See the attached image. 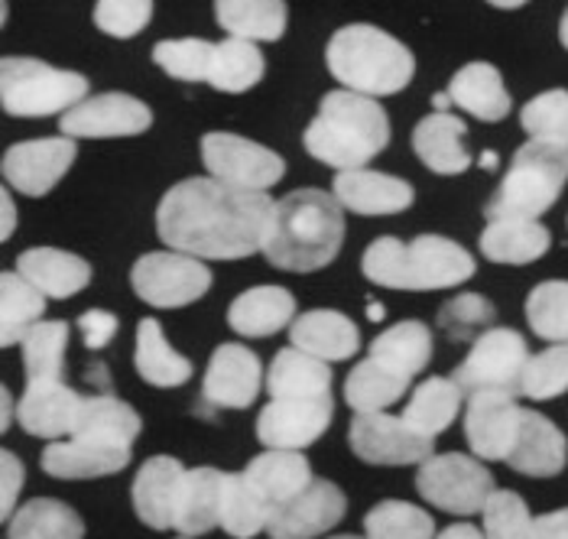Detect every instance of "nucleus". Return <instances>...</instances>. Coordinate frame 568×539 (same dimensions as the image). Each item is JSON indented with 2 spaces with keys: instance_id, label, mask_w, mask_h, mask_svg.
<instances>
[{
  "instance_id": "obj_39",
  "label": "nucleus",
  "mask_w": 568,
  "mask_h": 539,
  "mask_svg": "<svg viewBox=\"0 0 568 539\" xmlns=\"http://www.w3.org/2000/svg\"><path fill=\"white\" fill-rule=\"evenodd\" d=\"M409 390V377L396 374L394 367L377 358L361 360L345 380V400L354 413H387Z\"/></svg>"
},
{
  "instance_id": "obj_22",
  "label": "nucleus",
  "mask_w": 568,
  "mask_h": 539,
  "mask_svg": "<svg viewBox=\"0 0 568 539\" xmlns=\"http://www.w3.org/2000/svg\"><path fill=\"white\" fill-rule=\"evenodd\" d=\"M185 465L173 455H153L133 478V510L150 530H173L175 500L185 478Z\"/></svg>"
},
{
  "instance_id": "obj_3",
  "label": "nucleus",
  "mask_w": 568,
  "mask_h": 539,
  "mask_svg": "<svg viewBox=\"0 0 568 539\" xmlns=\"http://www.w3.org/2000/svg\"><path fill=\"white\" fill-rule=\"evenodd\" d=\"M390 143V118L377 98L351 89L328 91L303 134L308 156L335 173L367 170Z\"/></svg>"
},
{
  "instance_id": "obj_6",
  "label": "nucleus",
  "mask_w": 568,
  "mask_h": 539,
  "mask_svg": "<svg viewBox=\"0 0 568 539\" xmlns=\"http://www.w3.org/2000/svg\"><path fill=\"white\" fill-rule=\"evenodd\" d=\"M568 182V143L526 140L514 153V163L494 199L487 202V218H539L546 215Z\"/></svg>"
},
{
  "instance_id": "obj_34",
  "label": "nucleus",
  "mask_w": 568,
  "mask_h": 539,
  "mask_svg": "<svg viewBox=\"0 0 568 539\" xmlns=\"http://www.w3.org/2000/svg\"><path fill=\"white\" fill-rule=\"evenodd\" d=\"M286 0H215L219 27L247 43H276L286 33Z\"/></svg>"
},
{
  "instance_id": "obj_51",
  "label": "nucleus",
  "mask_w": 568,
  "mask_h": 539,
  "mask_svg": "<svg viewBox=\"0 0 568 539\" xmlns=\"http://www.w3.org/2000/svg\"><path fill=\"white\" fill-rule=\"evenodd\" d=\"M494 306L484 299L481 293H462L455 299H448L438 313V328L452 338V342H462L468 338L471 332L478 328H490L494 322Z\"/></svg>"
},
{
  "instance_id": "obj_17",
  "label": "nucleus",
  "mask_w": 568,
  "mask_h": 539,
  "mask_svg": "<svg viewBox=\"0 0 568 539\" xmlns=\"http://www.w3.org/2000/svg\"><path fill=\"white\" fill-rule=\"evenodd\" d=\"M348 513V497L335 481H312L303 495L273 510L270 539H315L335 530Z\"/></svg>"
},
{
  "instance_id": "obj_4",
  "label": "nucleus",
  "mask_w": 568,
  "mask_h": 539,
  "mask_svg": "<svg viewBox=\"0 0 568 539\" xmlns=\"http://www.w3.org/2000/svg\"><path fill=\"white\" fill-rule=\"evenodd\" d=\"M361 270L374 286H384V289L433 293V289H455L468 283L478 264L452 237L419 234L409 244L399 237H377L364 251Z\"/></svg>"
},
{
  "instance_id": "obj_11",
  "label": "nucleus",
  "mask_w": 568,
  "mask_h": 539,
  "mask_svg": "<svg viewBox=\"0 0 568 539\" xmlns=\"http://www.w3.org/2000/svg\"><path fill=\"white\" fill-rule=\"evenodd\" d=\"M202 166L212 180L244 192H270L286 173V163L276 150L227 131L202 136Z\"/></svg>"
},
{
  "instance_id": "obj_50",
  "label": "nucleus",
  "mask_w": 568,
  "mask_h": 539,
  "mask_svg": "<svg viewBox=\"0 0 568 539\" xmlns=\"http://www.w3.org/2000/svg\"><path fill=\"white\" fill-rule=\"evenodd\" d=\"M153 20V0H98L94 27L114 40H133Z\"/></svg>"
},
{
  "instance_id": "obj_23",
  "label": "nucleus",
  "mask_w": 568,
  "mask_h": 539,
  "mask_svg": "<svg viewBox=\"0 0 568 539\" xmlns=\"http://www.w3.org/2000/svg\"><path fill=\"white\" fill-rule=\"evenodd\" d=\"M568 461L566 433L542 413L524 409L520 436L507 465L526 478H556Z\"/></svg>"
},
{
  "instance_id": "obj_44",
  "label": "nucleus",
  "mask_w": 568,
  "mask_h": 539,
  "mask_svg": "<svg viewBox=\"0 0 568 539\" xmlns=\"http://www.w3.org/2000/svg\"><path fill=\"white\" fill-rule=\"evenodd\" d=\"M367 539H436V520L406 500H381L364 517Z\"/></svg>"
},
{
  "instance_id": "obj_38",
  "label": "nucleus",
  "mask_w": 568,
  "mask_h": 539,
  "mask_svg": "<svg viewBox=\"0 0 568 539\" xmlns=\"http://www.w3.org/2000/svg\"><path fill=\"white\" fill-rule=\"evenodd\" d=\"M7 539H85V523L69 504L37 497L7 520Z\"/></svg>"
},
{
  "instance_id": "obj_20",
  "label": "nucleus",
  "mask_w": 568,
  "mask_h": 539,
  "mask_svg": "<svg viewBox=\"0 0 568 539\" xmlns=\"http://www.w3.org/2000/svg\"><path fill=\"white\" fill-rule=\"evenodd\" d=\"M332 195L342 202L345 212L364 215V218H384V215H399L413 205L416 192L413 185L390 173L377 170H348L335 173Z\"/></svg>"
},
{
  "instance_id": "obj_37",
  "label": "nucleus",
  "mask_w": 568,
  "mask_h": 539,
  "mask_svg": "<svg viewBox=\"0 0 568 539\" xmlns=\"http://www.w3.org/2000/svg\"><path fill=\"white\" fill-rule=\"evenodd\" d=\"M45 299L23 273L7 270L0 276V345L13 348L20 345L45 315Z\"/></svg>"
},
{
  "instance_id": "obj_52",
  "label": "nucleus",
  "mask_w": 568,
  "mask_h": 539,
  "mask_svg": "<svg viewBox=\"0 0 568 539\" xmlns=\"http://www.w3.org/2000/svg\"><path fill=\"white\" fill-rule=\"evenodd\" d=\"M121 322L114 313H104V309H88V313L79 315V332L85 338V348L91 352H101L114 342Z\"/></svg>"
},
{
  "instance_id": "obj_43",
  "label": "nucleus",
  "mask_w": 568,
  "mask_h": 539,
  "mask_svg": "<svg viewBox=\"0 0 568 539\" xmlns=\"http://www.w3.org/2000/svg\"><path fill=\"white\" fill-rule=\"evenodd\" d=\"M69 322L43 318L23 342V370L27 384H43V380H62L65 370V348H69Z\"/></svg>"
},
{
  "instance_id": "obj_27",
  "label": "nucleus",
  "mask_w": 568,
  "mask_h": 539,
  "mask_svg": "<svg viewBox=\"0 0 568 539\" xmlns=\"http://www.w3.org/2000/svg\"><path fill=\"white\" fill-rule=\"evenodd\" d=\"M448 98H452V108L487 121V124H497L510 114L514 101H510V91L504 85V75L497 65L490 62H468L465 69H458L448 82Z\"/></svg>"
},
{
  "instance_id": "obj_46",
  "label": "nucleus",
  "mask_w": 568,
  "mask_h": 539,
  "mask_svg": "<svg viewBox=\"0 0 568 539\" xmlns=\"http://www.w3.org/2000/svg\"><path fill=\"white\" fill-rule=\"evenodd\" d=\"M215 59V43L209 40H163L153 45V62L179 82H209Z\"/></svg>"
},
{
  "instance_id": "obj_59",
  "label": "nucleus",
  "mask_w": 568,
  "mask_h": 539,
  "mask_svg": "<svg viewBox=\"0 0 568 539\" xmlns=\"http://www.w3.org/2000/svg\"><path fill=\"white\" fill-rule=\"evenodd\" d=\"M433 108H436V111H448V108H452L448 91H438V94H433Z\"/></svg>"
},
{
  "instance_id": "obj_60",
  "label": "nucleus",
  "mask_w": 568,
  "mask_h": 539,
  "mask_svg": "<svg viewBox=\"0 0 568 539\" xmlns=\"http://www.w3.org/2000/svg\"><path fill=\"white\" fill-rule=\"evenodd\" d=\"M384 315H387L384 303H371V306H367V318H371V322H384Z\"/></svg>"
},
{
  "instance_id": "obj_53",
  "label": "nucleus",
  "mask_w": 568,
  "mask_h": 539,
  "mask_svg": "<svg viewBox=\"0 0 568 539\" xmlns=\"http://www.w3.org/2000/svg\"><path fill=\"white\" fill-rule=\"evenodd\" d=\"M0 475H3V491H0L3 504H0V513H3V520H10L17 513V500H20V491H23V478H27L23 461L10 449H3V455H0Z\"/></svg>"
},
{
  "instance_id": "obj_56",
  "label": "nucleus",
  "mask_w": 568,
  "mask_h": 539,
  "mask_svg": "<svg viewBox=\"0 0 568 539\" xmlns=\"http://www.w3.org/2000/svg\"><path fill=\"white\" fill-rule=\"evenodd\" d=\"M436 539H487V537H484V530L471 527V523H452V527H445Z\"/></svg>"
},
{
  "instance_id": "obj_49",
  "label": "nucleus",
  "mask_w": 568,
  "mask_h": 539,
  "mask_svg": "<svg viewBox=\"0 0 568 539\" xmlns=\"http://www.w3.org/2000/svg\"><path fill=\"white\" fill-rule=\"evenodd\" d=\"M520 124L532 140L568 143V91H542L532 101H526L520 111Z\"/></svg>"
},
{
  "instance_id": "obj_19",
  "label": "nucleus",
  "mask_w": 568,
  "mask_h": 539,
  "mask_svg": "<svg viewBox=\"0 0 568 539\" xmlns=\"http://www.w3.org/2000/svg\"><path fill=\"white\" fill-rule=\"evenodd\" d=\"M82 404H85V397L75 394L62 380L27 384L20 404H17V419H20L23 433H30L37 439H49V443H62V439L75 436Z\"/></svg>"
},
{
  "instance_id": "obj_5",
  "label": "nucleus",
  "mask_w": 568,
  "mask_h": 539,
  "mask_svg": "<svg viewBox=\"0 0 568 539\" xmlns=\"http://www.w3.org/2000/svg\"><path fill=\"white\" fill-rule=\"evenodd\" d=\"M328 72L345 89L367 94V98H387L403 91L416 75V59L396 37L384 33L371 23H351L342 27L325 49Z\"/></svg>"
},
{
  "instance_id": "obj_2",
  "label": "nucleus",
  "mask_w": 568,
  "mask_h": 539,
  "mask_svg": "<svg viewBox=\"0 0 568 539\" xmlns=\"http://www.w3.org/2000/svg\"><path fill=\"white\" fill-rule=\"evenodd\" d=\"M345 244V209L332 192L296 189L273 202L261 254L276 270L315 273L325 270Z\"/></svg>"
},
{
  "instance_id": "obj_35",
  "label": "nucleus",
  "mask_w": 568,
  "mask_h": 539,
  "mask_svg": "<svg viewBox=\"0 0 568 539\" xmlns=\"http://www.w3.org/2000/svg\"><path fill=\"white\" fill-rule=\"evenodd\" d=\"M367 355L413 380L416 374L426 370V364L433 358V328L419 318L396 322L371 342Z\"/></svg>"
},
{
  "instance_id": "obj_33",
  "label": "nucleus",
  "mask_w": 568,
  "mask_h": 539,
  "mask_svg": "<svg viewBox=\"0 0 568 539\" xmlns=\"http://www.w3.org/2000/svg\"><path fill=\"white\" fill-rule=\"evenodd\" d=\"M133 364H136V374L150 384V387H160V390H170V387H182L192 380L195 367L185 355H179L173 345L166 342L163 335V325L156 318H140L136 325V352H133Z\"/></svg>"
},
{
  "instance_id": "obj_62",
  "label": "nucleus",
  "mask_w": 568,
  "mask_h": 539,
  "mask_svg": "<svg viewBox=\"0 0 568 539\" xmlns=\"http://www.w3.org/2000/svg\"><path fill=\"white\" fill-rule=\"evenodd\" d=\"M494 166H497V153H484L481 170H494Z\"/></svg>"
},
{
  "instance_id": "obj_63",
  "label": "nucleus",
  "mask_w": 568,
  "mask_h": 539,
  "mask_svg": "<svg viewBox=\"0 0 568 539\" xmlns=\"http://www.w3.org/2000/svg\"><path fill=\"white\" fill-rule=\"evenodd\" d=\"M332 539H367V537H332Z\"/></svg>"
},
{
  "instance_id": "obj_61",
  "label": "nucleus",
  "mask_w": 568,
  "mask_h": 539,
  "mask_svg": "<svg viewBox=\"0 0 568 539\" xmlns=\"http://www.w3.org/2000/svg\"><path fill=\"white\" fill-rule=\"evenodd\" d=\"M559 40H562V45L568 49V7L566 13H562V23H559Z\"/></svg>"
},
{
  "instance_id": "obj_25",
  "label": "nucleus",
  "mask_w": 568,
  "mask_h": 539,
  "mask_svg": "<svg viewBox=\"0 0 568 539\" xmlns=\"http://www.w3.org/2000/svg\"><path fill=\"white\" fill-rule=\"evenodd\" d=\"M224 471L219 468H189L175 500L173 530L179 537H205L221 527Z\"/></svg>"
},
{
  "instance_id": "obj_32",
  "label": "nucleus",
  "mask_w": 568,
  "mask_h": 539,
  "mask_svg": "<svg viewBox=\"0 0 568 539\" xmlns=\"http://www.w3.org/2000/svg\"><path fill=\"white\" fill-rule=\"evenodd\" d=\"M270 400H308L332 394V364L300 348H283L266 370Z\"/></svg>"
},
{
  "instance_id": "obj_47",
  "label": "nucleus",
  "mask_w": 568,
  "mask_h": 539,
  "mask_svg": "<svg viewBox=\"0 0 568 539\" xmlns=\"http://www.w3.org/2000/svg\"><path fill=\"white\" fill-rule=\"evenodd\" d=\"M481 517L487 539H536V517L514 491H494Z\"/></svg>"
},
{
  "instance_id": "obj_14",
  "label": "nucleus",
  "mask_w": 568,
  "mask_h": 539,
  "mask_svg": "<svg viewBox=\"0 0 568 539\" xmlns=\"http://www.w3.org/2000/svg\"><path fill=\"white\" fill-rule=\"evenodd\" d=\"M153 111L133 94L108 91V94H88L82 104L65 111L59 118L62 134L72 140H108V136H136L150 131Z\"/></svg>"
},
{
  "instance_id": "obj_8",
  "label": "nucleus",
  "mask_w": 568,
  "mask_h": 539,
  "mask_svg": "<svg viewBox=\"0 0 568 539\" xmlns=\"http://www.w3.org/2000/svg\"><path fill=\"white\" fill-rule=\"evenodd\" d=\"M526 338L514 328L490 325L475 338L468 358L455 367V384L462 387L465 397L475 394H507V397H524V374L529 364Z\"/></svg>"
},
{
  "instance_id": "obj_45",
  "label": "nucleus",
  "mask_w": 568,
  "mask_h": 539,
  "mask_svg": "<svg viewBox=\"0 0 568 539\" xmlns=\"http://www.w3.org/2000/svg\"><path fill=\"white\" fill-rule=\"evenodd\" d=\"M526 322L552 345L568 342V279H546L532 286L526 296Z\"/></svg>"
},
{
  "instance_id": "obj_58",
  "label": "nucleus",
  "mask_w": 568,
  "mask_h": 539,
  "mask_svg": "<svg viewBox=\"0 0 568 539\" xmlns=\"http://www.w3.org/2000/svg\"><path fill=\"white\" fill-rule=\"evenodd\" d=\"M490 7H497V10H517V7H524L529 0H487Z\"/></svg>"
},
{
  "instance_id": "obj_26",
  "label": "nucleus",
  "mask_w": 568,
  "mask_h": 539,
  "mask_svg": "<svg viewBox=\"0 0 568 539\" xmlns=\"http://www.w3.org/2000/svg\"><path fill=\"white\" fill-rule=\"evenodd\" d=\"M290 342L293 348L325 364L348 360L361 352L357 325L348 315L335 313V309H312V313L296 315V322L290 325Z\"/></svg>"
},
{
  "instance_id": "obj_16",
  "label": "nucleus",
  "mask_w": 568,
  "mask_h": 539,
  "mask_svg": "<svg viewBox=\"0 0 568 539\" xmlns=\"http://www.w3.org/2000/svg\"><path fill=\"white\" fill-rule=\"evenodd\" d=\"M524 406L507 394H475L465 400V439L481 461H507L517 446Z\"/></svg>"
},
{
  "instance_id": "obj_41",
  "label": "nucleus",
  "mask_w": 568,
  "mask_h": 539,
  "mask_svg": "<svg viewBox=\"0 0 568 539\" xmlns=\"http://www.w3.org/2000/svg\"><path fill=\"white\" fill-rule=\"evenodd\" d=\"M273 507L261 491L247 481L244 471L224 475V500H221V530L234 539H254L270 527Z\"/></svg>"
},
{
  "instance_id": "obj_54",
  "label": "nucleus",
  "mask_w": 568,
  "mask_h": 539,
  "mask_svg": "<svg viewBox=\"0 0 568 539\" xmlns=\"http://www.w3.org/2000/svg\"><path fill=\"white\" fill-rule=\"evenodd\" d=\"M536 539H568V507L536 517Z\"/></svg>"
},
{
  "instance_id": "obj_29",
  "label": "nucleus",
  "mask_w": 568,
  "mask_h": 539,
  "mask_svg": "<svg viewBox=\"0 0 568 539\" xmlns=\"http://www.w3.org/2000/svg\"><path fill=\"white\" fill-rule=\"evenodd\" d=\"M296 322V296L283 286L244 289L227 306V325L244 338H270Z\"/></svg>"
},
{
  "instance_id": "obj_48",
  "label": "nucleus",
  "mask_w": 568,
  "mask_h": 539,
  "mask_svg": "<svg viewBox=\"0 0 568 539\" xmlns=\"http://www.w3.org/2000/svg\"><path fill=\"white\" fill-rule=\"evenodd\" d=\"M568 390V342L532 355L524 374L526 400H556Z\"/></svg>"
},
{
  "instance_id": "obj_18",
  "label": "nucleus",
  "mask_w": 568,
  "mask_h": 539,
  "mask_svg": "<svg viewBox=\"0 0 568 539\" xmlns=\"http://www.w3.org/2000/svg\"><path fill=\"white\" fill-rule=\"evenodd\" d=\"M261 384V358L237 342H224L209 360V370L202 380V400L215 409H247L257 400Z\"/></svg>"
},
{
  "instance_id": "obj_31",
  "label": "nucleus",
  "mask_w": 568,
  "mask_h": 539,
  "mask_svg": "<svg viewBox=\"0 0 568 539\" xmlns=\"http://www.w3.org/2000/svg\"><path fill=\"white\" fill-rule=\"evenodd\" d=\"M244 475L273 510L283 507L286 500H293L296 495H303L308 485L315 481L306 455L286 449H266L244 468Z\"/></svg>"
},
{
  "instance_id": "obj_10",
  "label": "nucleus",
  "mask_w": 568,
  "mask_h": 539,
  "mask_svg": "<svg viewBox=\"0 0 568 539\" xmlns=\"http://www.w3.org/2000/svg\"><path fill=\"white\" fill-rule=\"evenodd\" d=\"M131 286L143 303L156 309H182L212 289V270L182 251H150L133 264Z\"/></svg>"
},
{
  "instance_id": "obj_28",
  "label": "nucleus",
  "mask_w": 568,
  "mask_h": 539,
  "mask_svg": "<svg viewBox=\"0 0 568 539\" xmlns=\"http://www.w3.org/2000/svg\"><path fill=\"white\" fill-rule=\"evenodd\" d=\"M478 244L490 264L524 267L549 254L552 234L539 218H490Z\"/></svg>"
},
{
  "instance_id": "obj_36",
  "label": "nucleus",
  "mask_w": 568,
  "mask_h": 539,
  "mask_svg": "<svg viewBox=\"0 0 568 539\" xmlns=\"http://www.w3.org/2000/svg\"><path fill=\"white\" fill-rule=\"evenodd\" d=\"M468 397L462 394V387L455 384V377H429L423 380L409 400H406V409H403V419L423 433L426 439H436L442 436L462 413V404Z\"/></svg>"
},
{
  "instance_id": "obj_13",
  "label": "nucleus",
  "mask_w": 568,
  "mask_h": 539,
  "mask_svg": "<svg viewBox=\"0 0 568 539\" xmlns=\"http://www.w3.org/2000/svg\"><path fill=\"white\" fill-rule=\"evenodd\" d=\"M75 153H79V146H75L72 136L23 140V143H13L3 153L0 173H3V182L10 189L23 192L30 199H43L72 170Z\"/></svg>"
},
{
  "instance_id": "obj_57",
  "label": "nucleus",
  "mask_w": 568,
  "mask_h": 539,
  "mask_svg": "<svg viewBox=\"0 0 568 539\" xmlns=\"http://www.w3.org/2000/svg\"><path fill=\"white\" fill-rule=\"evenodd\" d=\"M0 400H3V416H0V423H3V426H0V429L7 433V429H10V423H13V409H17L20 400H13L10 387H3V390H0Z\"/></svg>"
},
{
  "instance_id": "obj_55",
  "label": "nucleus",
  "mask_w": 568,
  "mask_h": 539,
  "mask_svg": "<svg viewBox=\"0 0 568 539\" xmlns=\"http://www.w3.org/2000/svg\"><path fill=\"white\" fill-rule=\"evenodd\" d=\"M0 212H3L0 237H3V241H10V237H13V231H17V205H13V195H10L7 189L0 192Z\"/></svg>"
},
{
  "instance_id": "obj_64",
  "label": "nucleus",
  "mask_w": 568,
  "mask_h": 539,
  "mask_svg": "<svg viewBox=\"0 0 568 539\" xmlns=\"http://www.w3.org/2000/svg\"><path fill=\"white\" fill-rule=\"evenodd\" d=\"M179 539H192V537H179Z\"/></svg>"
},
{
  "instance_id": "obj_9",
  "label": "nucleus",
  "mask_w": 568,
  "mask_h": 539,
  "mask_svg": "<svg viewBox=\"0 0 568 539\" xmlns=\"http://www.w3.org/2000/svg\"><path fill=\"white\" fill-rule=\"evenodd\" d=\"M416 491L445 513L475 517V513H484L487 500L497 488H494V475L487 471V465L478 455L445 451L419 465Z\"/></svg>"
},
{
  "instance_id": "obj_15",
  "label": "nucleus",
  "mask_w": 568,
  "mask_h": 539,
  "mask_svg": "<svg viewBox=\"0 0 568 539\" xmlns=\"http://www.w3.org/2000/svg\"><path fill=\"white\" fill-rule=\"evenodd\" d=\"M332 416H335L332 394L308 397V400H270L257 416V439L266 449L303 451L325 436Z\"/></svg>"
},
{
  "instance_id": "obj_7",
  "label": "nucleus",
  "mask_w": 568,
  "mask_h": 539,
  "mask_svg": "<svg viewBox=\"0 0 568 539\" xmlns=\"http://www.w3.org/2000/svg\"><path fill=\"white\" fill-rule=\"evenodd\" d=\"M88 89L82 72L55 69L40 59L7 55L0 62V104L10 118H62L85 101Z\"/></svg>"
},
{
  "instance_id": "obj_24",
  "label": "nucleus",
  "mask_w": 568,
  "mask_h": 539,
  "mask_svg": "<svg viewBox=\"0 0 568 539\" xmlns=\"http://www.w3.org/2000/svg\"><path fill=\"white\" fill-rule=\"evenodd\" d=\"M468 128L452 111H433L413 131V150L426 170L436 176H462L471 166V153L465 146Z\"/></svg>"
},
{
  "instance_id": "obj_30",
  "label": "nucleus",
  "mask_w": 568,
  "mask_h": 539,
  "mask_svg": "<svg viewBox=\"0 0 568 539\" xmlns=\"http://www.w3.org/2000/svg\"><path fill=\"white\" fill-rule=\"evenodd\" d=\"M17 273H23L49 299L79 296L91 283V264L79 254L59 247H33L17 257Z\"/></svg>"
},
{
  "instance_id": "obj_42",
  "label": "nucleus",
  "mask_w": 568,
  "mask_h": 539,
  "mask_svg": "<svg viewBox=\"0 0 568 539\" xmlns=\"http://www.w3.org/2000/svg\"><path fill=\"white\" fill-rule=\"evenodd\" d=\"M263 72H266V59H263L257 43L227 37V40L215 43L209 85L215 91H224V94H244L254 85H261Z\"/></svg>"
},
{
  "instance_id": "obj_40",
  "label": "nucleus",
  "mask_w": 568,
  "mask_h": 539,
  "mask_svg": "<svg viewBox=\"0 0 568 539\" xmlns=\"http://www.w3.org/2000/svg\"><path fill=\"white\" fill-rule=\"evenodd\" d=\"M140 429H143V419L131 404H124V400H118L111 394H98V397H85L75 436H88V439H101V443H111V446L133 449Z\"/></svg>"
},
{
  "instance_id": "obj_21",
  "label": "nucleus",
  "mask_w": 568,
  "mask_h": 539,
  "mask_svg": "<svg viewBox=\"0 0 568 539\" xmlns=\"http://www.w3.org/2000/svg\"><path fill=\"white\" fill-rule=\"evenodd\" d=\"M131 461L128 446H111L101 439L72 436L62 443H49L40 458L43 471L59 481H91V478H108L124 471Z\"/></svg>"
},
{
  "instance_id": "obj_1",
  "label": "nucleus",
  "mask_w": 568,
  "mask_h": 539,
  "mask_svg": "<svg viewBox=\"0 0 568 539\" xmlns=\"http://www.w3.org/2000/svg\"><path fill=\"white\" fill-rule=\"evenodd\" d=\"M273 199L192 176L175 182L156 209V231L170 251L199 261H244L263 247Z\"/></svg>"
},
{
  "instance_id": "obj_12",
  "label": "nucleus",
  "mask_w": 568,
  "mask_h": 539,
  "mask_svg": "<svg viewBox=\"0 0 568 539\" xmlns=\"http://www.w3.org/2000/svg\"><path fill=\"white\" fill-rule=\"evenodd\" d=\"M348 443L367 465H423L436 455V439H426L403 416L390 413H354Z\"/></svg>"
}]
</instances>
